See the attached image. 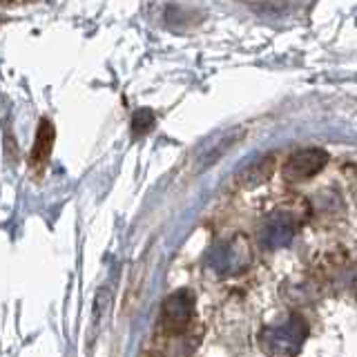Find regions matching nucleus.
Wrapping results in <instances>:
<instances>
[{
    "mask_svg": "<svg viewBox=\"0 0 357 357\" xmlns=\"http://www.w3.org/2000/svg\"><path fill=\"white\" fill-rule=\"evenodd\" d=\"M195 312V299L188 290H176L170 297L163 301V310H161V326L165 333L176 335L183 333L185 326L192 319Z\"/></svg>",
    "mask_w": 357,
    "mask_h": 357,
    "instance_id": "f257e3e1",
    "label": "nucleus"
},
{
    "mask_svg": "<svg viewBox=\"0 0 357 357\" xmlns=\"http://www.w3.org/2000/svg\"><path fill=\"white\" fill-rule=\"evenodd\" d=\"M326 165V152H321L317 148H306V150H297L286 163V176L301 181V178H308L312 174H317L321 167Z\"/></svg>",
    "mask_w": 357,
    "mask_h": 357,
    "instance_id": "f03ea898",
    "label": "nucleus"
},
{
    "mask_svg": "<svg viewBox=\"0 0 357 357\" xmlns=\"http://www.w3.org/2000/svg\"><path fill=\"white\" fill-rule=\"evenodd\" d=\"M54 139H56L54 126L47 119H43L36 132V141H33V150H31V167H43L47 163L52 148H54Z\"/></svg>",
    "mask_w": 357,
    "mask_h": 357,
    "instance_id": "7ed1b4c3",
    "label": "nucleus"
},
{
    "mask_svg": "<svg viewBox=\"0 0 357 357\" xmlns=\"http://www.w3.org/2000/svg\"><path fill=\"white\" fill-rule=\"evenodd\" d=\"M304 326L299 324V319H293V321H288L284 324V326H279L273 331V346H271V351H282V353H295V349L290 346V342H297L301 344V340H304Z\"/></svg>",
    "mask_w": 357,
    "mask_h": 357,
    "instance_id": "20e7f679",
    "label": "nucleus"
},
{
    "mask_svg": "<svg viewBox=\"0 0 357 357\" xmlns=\"http://www.w3.org/2000/svg\"><path fill=\"white\" fill-rule=\"evenodd\" d=\"M273 167H275V159H261L259 163L250 165L248 170H245V172L241 174L243 183H245V185H257V183L266 181V178L271 176Z\"/></svg>",
    "mask_w": 357,
    "mask_h": 357,
    "instance_id": "39448f33",
    "label": "nucleus"
},
{
    "mask_svg": "<svg viewBox=\"0 0 357 357\" xmlns=\"http://www.w3.org/2000/svg\"><path fill=\"white\" fill-rule=\"evenodd\" d=\"M241 134H243V130H239V132H230L228 137L221 141V145H217L215 150H212V152H208V156H206V165H212V163H215V161L219 159V156H223V154H226V150H230L232 145H234V143H237V141L241 139Z\"/></svg>",
    "mask_w": 357,
    "mask_h": 357,
    "instance_id": "423d86ee",
    "label": "nucleus"
},
{
    "mask_svg": "<svg viewBox=\"0 0 357 357\" xmlns=\"http://www.w3.org/2000/svg\"><path fill=\"white\" fill-rule=\"evenodd\" d=\"M154 126V114L150 109H139L137 114H134L132 119V130L134 134H145V132H150Z\"/></svg>",
    "mask_w": 357,
    "mask_h": 357,
    "instance_id": "0eeeda50",
    "label": "nucleus"
}]
</instances>
